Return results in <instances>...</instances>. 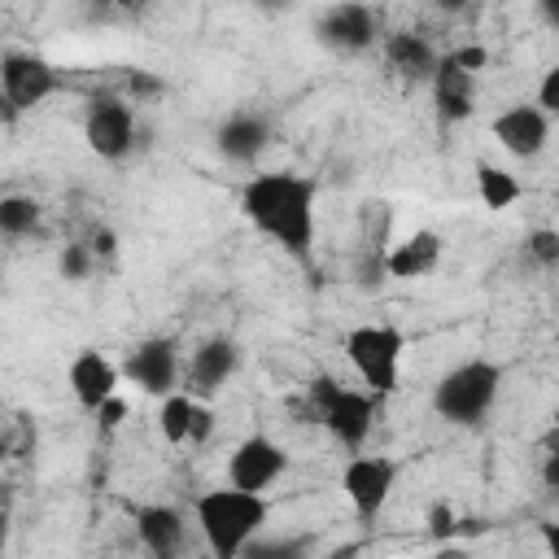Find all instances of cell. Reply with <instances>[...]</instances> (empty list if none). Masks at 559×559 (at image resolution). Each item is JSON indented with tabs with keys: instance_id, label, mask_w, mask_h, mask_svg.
<instances>
[{
	"instance_id": "6da1fadb",
	"label": "cell",
	"mask_w": 559,
	"mask_h": 559,
	"mask_svg": "<svg viewBox=\"0 0 559 559\" xmlns=\"http://www.w3.org/2000/svg\"><path fill=\"white\" fill-rule=\"evenodd\" d=\"M240 210L258 236L280 245L293 262H310L319 236V183L297 170H262L240 188Z\"/></svg>"
},
{
	"instance_id": "7a4b0ae2",
	"label": "cell",
	"mask_w": 559,
	"mask_h": 559,
	"mask_svg": "<svg viewBox=\"0 0 559 559\" xmlns=\"http://www.w3.org/2000/svg\"><path fill=\"white\" fill-rule=\"evenodd\" d=\"M266 515H271L266 493H245V489H231V485L205 489L192 502V520H197L201 542L210 546L214 559H240L245 546L253 537H262Z\"/></svg>"
},
{
	"instance_id": "3957f363",
	"label": "cell",
	"mask_w": 559,
	"mask_h": 559,
	"mask_svg": "<svg viewBox=\"0 0 559 559\" xmlns=\"http://www.w3.org/2000/svg\"><path fill=\"white\" fill-rule=\"evenodd\" d=\"M502 397V362L493 358H463L445 367L432 384V415L450 428H476L493 415Z\"/></svg>"
},
{
	"instance_id": "277c9868",
	"label": "cell",
	"mask_w": 559,
	"mask_h": 559,
	"mask_svg": "<svg viewBox=\"0 0 559 559\" xmlns=\"http://www.w3.org/2000/svg\"><path fill=\"white\" fill-rule=\"evenodd\" d=\"M306 402H310L314 424H323L328 437L345 454H362V445L376 428V415H380V397H371L367 389L345 384L336 376H314L306 384Z\"/></svg>"
},
{
	"instance_id": "5b68a950",
	"label": "cell",
	"mask_w": 559,
	"mask_h": 559,
	"mask_svg": "<svg viewBox=\"0 0 559 559\" xmlns=\"http://www.w3.org/2000/svg\"><path fill=\"white\" fill-rule=\"evenodd\" d=\"M402 354H406V332L397 323H358L345 332V358L358 371V389H367L380 402L402 380Z\"/></svg>"
},
{
	"instance_id": "8992f818",
	"label": "cell",
	"mask_w": 559,
	"mask_h": 559,
	"mask_svg": "<svg viewBox=\"0 0 559 559\" xmlns=\"http://www.w3.org/2000/svg\"><path fill=\"white\" fill-rule=\"evenodd\" d=\"M83 144L100 157V162H127L140 144V131H135V109L131 100L105 92V96H92L87 109H83Z\"/></svg>"
},
{
	"instance_id": "52a82bcc",
	"label": "cell",
	"mask_w": 559,
	"mask_h": 559,
	"mask_svg": "<svg viewBox=\"0 0 559 559\" xmlns=\"http://www.w3.org/2000/svg\"><path fill=\"white\" fill-rule=\"evenodd\" d=\"M61 92V74L48 57L39 52H22V48H9L0 57V96L13 114H31L39 109L44 100H52Z\"/></svg>"
},
{
	"instance_id": "ba28073f",
	"label": "cell",
	"mask_w": 559,
	"mask_h": 559,
	"mask_svg": "<svg viewBox=\"0 0 559 559\" xmlns=\"http://www.w3.org/2000/svg\"><path fill=\"white\" fill-rule=\"evenodd\" d=\"M341 489H345L354 515L362 524H371L397 489V459H389V454H349L345 467H341Z\"/></svg>"
},
{
	"instance_id": "9c48e42d",
	"label": "cell",
	"mask_w": 559,
	"mask_h": 559,
	"mask_svg": "<svg viewBox=\"0 0 559 559\" xmlns=\"http://www.w3.org/2000/svg\"><path fill=\"white\" fill-rule=\"evenodd\" d=\"M118 376L127 384H135L148 397H166L179 384V341L175 336H144L127 349V358L118 362Z\"/></svg>"
},
{
	"instance_id": "30bf717a",
	"label": "cell",
	"mask_w": 559,
	"mask_h": 559,
	"mask_svg": "<svg viewBox=\"0 0 559 559\" xmlns=\"http://www.w3.org/2000/svg\"><path fill=\"white\" fill-rule=\"evenodd\" d=\"M284 472H288V450L266 432H249L227 454V485L245 493H266Z\"/></svg>"
},
{
	"instance_id": "8fae6325",
	"label": "cell",
	"mask_w": 559,
	"mask_h": 559,
	"mask_svg": "<svg viewBox=\"0 0 559 559\" xmlns=\"http://www.w3.org/2000/svg\"><path fill=\"white\" fill-rule=\"evenodd\" d=\"M314 39L336 52V57H362L367 48L380 44V26H376V9L367 4H328L319 17H314Z\"/></svg>"
},
{
	"instance_id": "7c38bea8",
	"label": "cell",
	"mask_w": 559,
	"mask_h": 559,
	"mask_svg": "<svg viewBox=\"0 0 559 559\" xmlns=\"http://www.w3.org/2000/svg\"><path fill=\"white\" fill-rule=\"evenodd\" d=\"M550 127H555V118H546L533 100H520V105H507L502 114H493L489 135L498 140L502 153H511V157H520V162H533V157L546 153Z\"/></svg>"
},
{
	"instance_id": "4fadbf2b",
	"label": "cell",
	"mask_w": 559,
	"mask_h": 559,
	"mask_svg": "<svg viewBox=\"0 0 559 559\" xmlns=\"http://www.w3.org/2000/svg\"><path fill=\"white\" fill-rule=\"evenodd\" d=\"M118 362L105 354V349H96V345H83L74 358H70V367H66V384H70V393H74V402L83 406V411H100L109 397H118Z\"/></svg>"
},
{
	"instance_id": "5bb4252c",
	"label": "cell",
	"mask_w": 559,
	"mask_h": 559,
	"mask_svg": "<svg viewBox=\"0 0 559 559\" xmlns=\"http://www.w3.org/2000/svg\"><path fill=\"white\" fill-rule=\"evenodd\" d=\"M214 148L231 166H249L271 148V118L262 109H231L214 127Z\"/></svg>"
},
{
	"instance_id": "9a60e30c",
	"label": "cell",
	"mask_w": 559,
	"mask_h": 559,
	"mask_svg": "<svg viewBox=\"0 0 559 559\" xmlns=\"http://www.w3.org/2000/svg\"><path fill=\"white\" fill-rule=\"evenodd\" d=\"M236 367H240V345H236L231 336H205V341L192 349L188 371H183L188 397H197V402L214 397V393L236 376Z\"/></svg>"
},
{
	"instance_id": "2e32d148",
	"label": "cell",
	"mask_w": 559,
	"mask_h": 559,
	"mask_svg": "<svg viewBox=\"0 0 559 559\" xmlns=\"http://www.w3.org/2000/svg\"><path fill=\"white\" fill-rule=\"evenodd\" d=\"M428 87H432V105H437L441 127L467 122V118L476 114V74L463 70V66L454 61V52H441V57H437V70H432Z\"/></svg>"
},
{
	"instance_id": "e0dca14e",
	"label": "cell",
	"mask_w": 559,
	"mask_h": 559,
	"mask_svg": "<svg viewBox=\"0 0 559 559\" xmlns=\"http://www.w3.org/2000/svg\"><path fill=\"white\" fill-rule=\"evenodd\" d=\"M135 537L148 550V559H179L188 542V520L170 502H144L135 511Z\"/></svg>"
},
{
	"instance_id": "ac0fdd59",
	"label": "cell",
	"mask_w": 559,
	"mask_h": 559,
	"mask_svg": "<svg viewBox=\"0 0 559 559\" xmlns=\"http://www.w3.org/2000/svg\"><path fill=\"white\" fill-rule=\"evenodd\" d=\"M441 253H445V240L437 231L419 227L384 253V271H389V280H428L441 266Z\"/></svg>"
},
{
	"instance_id": "d6986e66",
	"label": "cell",
	"mask_w": 559,
	"mask_h": 559,
	"mask_svg": "<svg viewBox=\"0 0 559 559\" xmlns=\"http://www.w3.org/2000/svg\"><path fill=\"white\" fill-rule=\"evenodd\" d=\"M437 57L441 52L419 31H393V35H384V61H389V70L402 83H428L432 70H437Z\"/></svg>"
},
{
	"instance_id": "ffe728a7",
	"label": "cell",
	"mask_w": 559,
	"mask_h": 559,
	"mask_svg": "<svg viewBox=\"0 0 559 559\" xmlns=\"http://www.w3.org/2000/svg\"><path fill=\"white\" fill-rule=\"evenodd\" d=\"M476 197H480V205H485V210L502 214V210H511V205L524 197V183H520L507 166L476 162Z\"/></svg>"
},
{
	"instance_id": "44dd1931",
	"label": "cell",
	"mask_w": 559,
	"mask_h": 559,
	"mask_svg": "<svg viewBox=\"0 0 559 559\" xmlns=\"http://www.w3.org/2000/svg\"><path fill=\"white\" fill-rule=\"evenodd\" d=\"M192 419H197V397H188L183 389L166 393L157 406V432L166 445H192Z\"/></svg>"
},
{
	"instance_id": "7402d4cb",
	"label": "cell",
	"mask_w": 559,
	"mask_h": 559,
	"mask_svg": "<svg viewBox=\"0 0 559 559\" xmlns=\"http://www.w3.org/2000/svg\"><path fill=\"white\" fill-rule=\"evenodd\" d=\"M39 223H44V205H39L35 197H26V192H9V197H0V236H9V240H26V236L39 231Z\"/></svg>"
},
{
	"instance_id": "603a6c76",
	"label": "cell",
	"mask_w": 559,
	"mask_h": 559,
	"mask_svg": "<svg viewBox=\"0 0 559 559\" xmlns=\"http://www.w3.org/2000/svg\"><path fill=\"white\" fill-rule=\"evenodd\" d=\"M240 559H314V542L301 533H284V537H253L245 546Z\"/></svg>"
},
{
	"instance_id": "cb8c5ba5",
	"label": "cell",
	"mask_w": 559,
	"mask_h": 559,
	"mask_svg": "<svg viewBox=\"0 0 559 559\" xmlns=\"http://www.w3.org/2000/svg\"><path fill=\"white\" fill-rule=\"evenodd\" d=\"M384 253L389 249H376V245H362L358 258H354V284L362 293H380L389 284V271H384Z\"/></svg>"
},
{
	"instance_id": "d4e9b609",
	"label": "cell",
	"mask_w": 559,
	"mask_h": 559,
	"mask_svg": "<svg viewBox=\"0 0 559 559\" xmlns=\"http://www.w3.org/2000/svg\"><path fill=\"white\" fill-rule=\"evenodd\" d=\"M92 271H96V258H92L87 240H70V245H61V253H57V275H61V280L83 284V280H92Z\"/></svg>"
},
{
	"instance_id": "484cf974",
	"label": "cell",
	"mask_w": 559,
	"mask_h": 559,
	"mask_svg": "<svg viewBox=\"0 0 559 559\" xmlns=\"http://www.w3.org/2000/svg\"><path fill=\"white\" fill-rule=\"evenodd\" d=\"M524 253H528L542 271H555V266H559V231H555V227H533L528 240H524Z\"/></svg>"
},
{
	"instance_id": "4316f807",
	"label": "cell",
	"mask_w": 559,
	"mask_h": 559,
	"mask_svg": "<svg viewBox=\"0 0 559 559\" xmlns=\"http://www.w3.org/2000/svg\"><path fill=\"white\" fill-rule=\"evenodd\" d=\"M533 105L546 114V118H555L559 114V66H550V70H542V79H537V96H533Z\"/></svg>"
},
{
	"instance_id": "83f0119b",
	"label": "cell",
	"mask_w": 559,
	"mask_h": 559,
	"mask_svg": "<svg viewBox=\"0 0 559 559\" xmlns=\"http://www.w3.org/2000/svg\"><path fill=\"white\" fill-rule=\"evenodd\" d=\"M87 249H92L96 262H100V258H114V253H118V236H114V227H96L92 240H87Z\"/></svg>"
},
{
	"instance_id": "f1b7e54d",
	"label": "cell",
	"mask_w": 559,
	"mask_h": 559,
	"mask_svg": "<svg viewBox=\"0 0 559 559\" xmlns=\"http://www.w3.org/2000/svg\"><path fill=\"white\" fill-rule=\"evenodd\" d=\"M214 432V411L205 402H197V419H192V445H201Z\"/></svg>"
},
{
	"instance_id": "f546056e",
	"label": "cell",
	"mask_w": 559,
	"mask_h": 559,
	"mask_svg": "<svg viewBox=\"0 0 559 559\" xmlns=\"http://www.w3.org/2000/svg\"><path fill=\"white\" fill-rule=\"evenodd\" d=\"M432 537H454V515H450V507H432Z\"/></svg>"
},
{
	"instance_id": "4dcf8cb0",
	"label": "cell",
	"mask_w": 559,
	"mask_h": 559,
	"mask_svg": "<svg viewBox=\"0 0 559 559\" xmlns=\"http://www.w3.org/2000/svg\"><path fill=\"white\" fill-rule=\"evenodd\" d=\"M96 415H100V424H109V428H114V424H118V419H122V415H127V406H122V402H118V397H109V402H105V406H100V411H96Z\"/></svg>"
},
{
	"instance_id": "1f68e13d",
	"label": "cell",
	"mask_w": 559,
	"mask_h": 559,
	"mask_svg": "<svg viewBox=\"0 0 559 559\" xmlns=\"http://www.w3.org/2000/svg\"><path fill=\"white\" fill-rule=\"evenodd\" d=\"M0 459H4V437H0Z\"/></svg>"
}]
</instances>
